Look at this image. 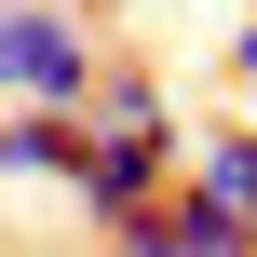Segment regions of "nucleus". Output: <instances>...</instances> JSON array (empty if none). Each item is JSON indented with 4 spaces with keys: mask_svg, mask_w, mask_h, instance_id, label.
I'll use <instances>...</instances> for the list:
<instances>
[{
    "mask_svg": "<svg viewBox=\"0 0 257 257\" xmlns=\"http://www.w3.org/2000/svg\"><path fill=\"white\" fill-rule=\"evenodd\" d=\"M176 163H190V136H176L163 81H149V68H108V81H95V108H81V163H68V203H81V230H122V217H149V203L176 190Z\"/></svg>",
    "mask_w": 257,
    "mask_h": 257,
    "instance_id": "nucleus-1",
    "label": "nucleus"
},
{
    "mask_svg": "<svg viewBox=\"0 0 257 257\" xmlns=\"http://www.w3.org/2000/svg\"><path fill=\"white\" fill-rule=\"evenodd\" d=\"M95 81H108V54H95L81 14L0 0V108H95Z\"/></svg>",
    "mask_w": 257,
    "mask_h": 257,
    "instance_id": "nucleus-2",
    "label": "nucleus"
},
{
    "mask_svg": "<svg viewBox=\"0 0 257 257\" xmlns=\"http://www.w3.org/2000/svg\"><path fill=\"white\" fill-rule=\"evenodd\" d=\"M108 257H257V244L203 203V190H163L149 217H122V230H108Z\"/></svg>",
    "mask_w": 257,
    "mask_h": 257,
    "instance_id": "nucleus-3",
    "label": "nucleus"
},
{
    "mask_svg": "<svg viewBox=\"0 0 257 257\" xmlns=\"http://www.w3.org/2000/svg\"><path fill=\"white\" fill-rule=\"evenodd\" d=\"M68 163H81V108H0V176L14 190H68Z\"/></svg>",
    "mask_w": 257,
    "mask_h": 257,
    "instance_id": "nucleus-4",
    "label": "nucleus"
},
{
    "mask_svg": "<svg viewBox=\"0 0 257 257\" xmlns=\"http://www.w3.org/2000/svg\"><path fill=\"white\" fill-rule=\"evenodd\" d=\"M190 190H203V203H217V217H230V230L257 244V122H217V136H203Z\"/></svg>",
    "mask_w": 257,
    "mask_h": 257,
    "instance_id": "nucleus-5",
    "label": "nucleus"
},
{
    "mask_svg": "<svg viewBox=\"0 0 257 257\" xmlns=\"http://www.w3.org/2000/svg\"><path fill=\"white\" fill-rule=\"evenodd\" d=\"M230 81H257V27H244V41H230Z\"/></svg>",
    "mask_w": 257,
    "mask_h": 257,
    "instance_id": "nucleus-6",
    "label": "nucleus"
}]
</instances>
